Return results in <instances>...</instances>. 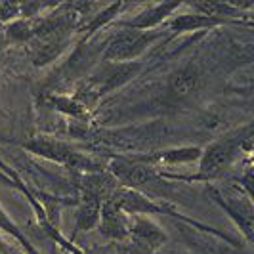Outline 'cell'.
Listing matches in <instances>:
<instances>
[{"mask_svg": "<svg viewBox=\"0 0 254 254\" xmlns=\"http://www.w3.org/2000/svg\"><path fill=\"white\" fill-rule=\"evenodd\" d=\"M201 88V73L195 65H182L172 75L168 76V92L176 100H186L197 94Z\"/></svg>", "mask_w": 254, "mask_h": 254, "instance_id": "cell-12", "label": "cell"}, {"mask_svg": "<svg viewBox=\"0 0 254 254\" xmlns=\"http://www.w3.org/2000/svg\"><path fill=\"white\" fill-rule=\"evenodd\" d=\"M50 102L58 111H62L65 115H71L73 119H84L86 117V107L82 103L76 102L75 98H69V96H52Z\"/></svg>", "mask_w": 254, "mask_h": 254, "instance_id": "cell-19", "label": "cell"}, {"mask_svg": "<svg viewBox=\"0 0 254 254\" xmlns=\"http://www.w3.org/2000/svg\"><path fill=\"white\" fill-rule=\"evenodd\" d=\"M102 218V203L96 199H82L80 206L75 212V226L76 231H90V229L100 226Z\"/></svg>", "mask_w": 254, "mask_h": 254, "instance_id": "cell-16", "label": "cell"}, {"mask_svg": "<svg viewBox=\"0 0 254 254\" xmlns=\"http://www.w3.org/2000/svg\"><path fill=\"white\" fill-rule=\"evenodd\" d=\"M23 149H27L33 155H38L42 159H48L52 163L64 165L67 168H73V170H80L84 174L103 170L100 163H96L92 157L84 155V153H78L69 143L58 140V138H52V136H35L23 143Z\"/></svg>", "mask_w": 254, "mask_h": 254, "instance_id": "cell-2", "label": "cell"}, {"mask_svg": "<svg viewBox=\"0 0 254 254\" xmlns=\"http://www.w3.org/2000/svg\"><path fill=\"white\" fill-rule=\"evenodd\" d=\"M224 23H226V19L203 15V13L193 10L191 13H174L166 21V27L172 33H191V31H201V29H214V27H220Z\"/></svg>", "mask_w": 254, "mask_h": 254, "instance_id": "cell-13", "label": "cell"}, {"mask_svg": "<svg viewBox=\"0 0 254 254\" xmlns=\"http://www.w3.org/2000/svg\"><path fill=\"white\" fill-rule=\"evenodd\" d=\"M109 172L119 180L121 186L140 191V193H143V190L159 191L170 188V184L166 182V178L161 176V172L155 166L141 163L136 157H117V159H113L109 165Z\"/></svg>", "mask_w": 254, "mask_h": 254, "instance_id": "cell-3", "label": "cell"}, {"mask_svg": "<svg viewBox=\"0 0 254 254\" xmlns=\"http://www.w3.org/2000/svg\"><path fill=\"white\" fill-rule=\"evenodd\" d=\"M253 151V125H245L239 130H233L226 136L218 138L216 141L208 143L201 151V159H199V172L195 176H172V174H163V178L170 180H216L224 176V172H228L229 166L233 165L241 153L251 155Z\"/></svg>", "mask_w": 254, "mask_h": 254, "instance_id": "cell-1", "label": "cell"}, {"mask_svg": "<svg viewBox=\"0 0 254 254\" xmlns=\"http://www.w3.org/2000/svg\"><path fill=\"white\" fill-rule=\"evenodd\" d=\"M201 147H195V145H186V147H174V149H166V151H161L157 155H138L136 159L141 161V163H161V165L166 166H176V165H190V163H195L201 159Z\"/></svg>", "mask_w": 254, "mask_h": 254, "instance_id": "cell-14", "label": "cell"}, {"mask_svg": "<svg viewBox=\"0 0 254 254\" xmlns=\"http://www.w3.org/2000/svg\"><path fill=\"white\" fill-rule=\"evenodd\" d=\"M21 17L19 2H0V25H8Z\"/></svg>", "mask_w": 254, "mask_h": 254, "instance_id": "cell-20", "label": "cell"}, {"mask_svg": "<svg viewBox=\"0 0 254 254\" xmlns=\"http://www.w3.org/2000/svg\"><path fill=\"white\" fill-rule=\"evenodd\" d=\"M6 46H8V42H6V37H4V25H0V58H2Z\"/></svg>", "mask_w": 254, "mask_h": 254, "instance_id": "cell-21", "label": "cell"}, {"mask_svg": "<svg viewBox=\"0 0 254 254\" xmlns=\"http://www.w3.org/2000/svg\"><path fill=\"white\" fill-rule=\"evenodd\" d=\"M143 65L140 62H125V64H105L96 73L88 78L86 88L100 98L103 94H109L113 90L125 86L127 82H130L134 76H138Z\"/></svg>", "mask_w": 254, "mask_h": 254, "instance_id": "cell-6", "label": "cell"}, {"mask_svg": "<svg viewBox=\"0 0 254 254\" xmlns=\"http://www.w3.org/2000/svg\"><path fill=\"white\" fill-rule=\"evenodd\" d=\"M161 31H134L125 29L119 31L113 40L107 44L102 60L105 64H125L138 60L143 52L161 37Z\"/></svg>", "mask_w": 254, "mask_h": 254, "instance_id": "cell-4", "label": "cell"}, {"mask_svg": "<svg viewBox=\"0 0 254 254\" xmlns=\"http://www.w3.org/2000/svg\"><path fill=\"white\" fill-rule=\"evenodd\" d=\"M71 35L73 33L58 31V33H48V35H42V37L31 40L29 44L33 46L31 48L33 65L35 67H46V65L54 64L71 46Z\"/></svg>", "mask_w": 254, "mask_h": 254, "instance_id": "cell-8", "label": "cell"}, {"mask_svg": "<svg viewBox=\"0 0 254 254\" xmlns=\"http://www.w3.org/2000/svg\"><path fill=\"white\" fill-rule=\"evenodd\" d=\"M210 195L228 212V216L235 222V226L245 235L247 243H253V228H254L253 199L251 197L239 199L237 195H224V193H220L218 190H210Z\"/></svg>", "mask_w": 254, "mask_h": 254, "instance_id": "cell-7", "label": "cell"}, {"mask_svg": "<svg viewBox=\"0 0 254 254\" xmlns=\"http://www.w3.org/2000/svg\"><path fill=\"white\" fill-rule=\"evenodd\" d=\"M119 180L115 178L109 170H100V172H90L80 178V188L84 191L86 199H96L100 203H105L111 199L115 191L119 190Z\"/></svg>", "mask_w": 254, "mask_h": 254, "instance_id": "cell-11", "label": "cell"}, {"mask_svg": "<svg viewBox=\"0 0 254 254\" xmlns=\"http://www.w3.org/2000/svg\"><path fill=\"white\" fill-rule=\"evenodd\" d=\"M4 37L8 44H29L37 38V21L19 17L12 23L4 25Z\"/></svg>", "mask_w": 254, "mask_h": 254, "instance_id": "cell-15", "label": "cell"}, {"mask_svg": "<svg viewBox=\"0 0 254 254\" xmlns=\"http://www.w3.org/2000/svg\"><path fill=\"white\" fill-rule=\"evenodd\" d=\"M125 8V4L123 2H115V4H107V6H103L100 8L98 12L94 13L90 19H86V23L80 27V31L78 33H84L86 38L92 37L96 31H100L102 27H105L107 23H111L115 17L119 15V12Z\"/></svg>", "mask_w": 254, "mask_h": 254, "instance_id": "cell-17", "label": "cell"}, {"mask_svg": "<svg viewBox=\"0 0 254 254\" xmlns=\"http://www.w3.org/2000/svg\"><path fill=\"white\" fill-rule=\"evenodd\" d=\"M130 233H128V249L130 254H153L157 253L166 241L168 235L157 222L149 216H130Z\"/></svg>", "mask_w": 254, "mask_h": 254, "instance_id": "cell-5", "label": "cell"}, {"mask_svg": "<svg viewBox=\"0 0 254 254\" xmlns=\"http://www.w3.org/2000/svg\"><path fill=\"white\" fill-rule=\"evenodd\" d=\"M180 6H184L182 2H159V4H149L145 6L141 12H138L132 19L127 21H119L117 25L121 29H134V31H153L155 27L165 23L168 17H172L174 12Z\"/></svg>", "mask_w": 254, "mask_h": 254, "instance_id": "cell-9", "label": "cell"}, {"mask_svg": "<svg viewBox=\"0 0 254 254\" xmlns=\"http://www.w3.org/2000/svg\"><path fill=\"white\" fill-rule=\"evenodd\" d=\"M0 229H2V231H6V233H10L13 239H15V241H17L21 247H23V249H25L27 254H40L37 249L31 245V241L27 239L25 233L17 228V224H15L12 218H10V214H6V210L2 208V204H0Z\"/></svg>", "mask_w": 254, "mask_h": 254, "instance_id": "cell-18", "label": "cell"}, {"mask_svg": "<svg viewBox=\"0 0 254 254\" xmlns=\"http://www.w3.org/2000/svg\"><path fill=\"white\" fill-rule=\"evenodd\" d=\"M130 222L132 218L125 214L123 210H119L109 201L102 204V218H100L98 229L103 237L113 239V241H127L128 233H130Z\"/></svg>", "mask_w": 254, "mask_h": 254, "instance_id": "cell-10", "label": "cell"}]
</instances>
